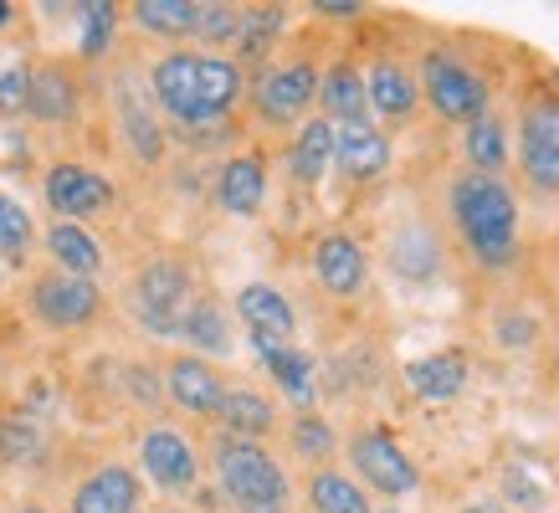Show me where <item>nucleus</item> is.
Returning a JSON list of instances; mask_svg holds the SVG:
<instances>
[{"label": "nucleus", "mask_w": 559, "mask_h": 513, "mask_svg": "<svg viewBox=\"0 0 559 513\" xmlns=\"http://www.w3.org/2000/svg\"><path fill=\"white\" fill-rule=\"evenodd\" d=\"M447 211L457 226L462 247L483 273H509L513 256H519V195L513 186L492 180V175H473L462 170L447 190Z\"/></svg>", "instance_id": "nucleus-1"}, {"label": "nucleus", "mask_w": 559, "mask_h": 513, "mask_svg": "<svg viewBox=\"0 0 559 513\" xmlns=\"http://www.w3.org/2000/svg\"><path fill=\"white\" fill-rule=\"evenodd\" d=\"M150 93L159 103V114L175 123H216L247 93L237 62L226 57H205V51H170L159 57L150 72Z\"/></svg>", "instance_id": "nucleus-2"}, {"label": "nucleus", "mask_w": 559, "mask_h": 513, "mask_svg": "<svg viewBox=\"0 0 559 513\" xmlns=\"http://www.w3.org/2000/svg\"><path fill=\"white\" fill-rule=\"evenodd\" d=\"M216 478L221 493L237 513H288L293 509V482L277 467L262 442H241V437H221L216 442Z\"/></svg>", "instance_id": "nucleus-3"}, {"label": "nucleus", "mask_w": 559, "mask_h": 513, "mask_svg": "<svg viewBox=\"0 0 559 513\" xmlns=\"http://www.w3.org/2000/svg\"><path fill=\"white\" fill-rule=\"evenodd\" d=\"M421 98L431 103V114L447 123H477L483 114H488L492 103V87L488 77L473 68V62H462V57H452V51H426L421 62Z\"/></svg>", "instance_id": "nucleus-4"}, {"label": "nucleus", "mask_w": 559, "mask_h": 513, "mask_svg": "<svg viewBox=\"0 0 559 513\" xmlns=\"http://www.w3.org/2000/svg\"><path fill=\"white\" fill-rule=\"evenodd\" d=\"M195 303V283H190V267L175 262V256H154L144 262L134 277V319L159 339H180V324H186V308Z\"/></svg>", "instance_id": "nucleus-5"}, {"label": "nucleus", "mask_w": 559, "mask_h": 513, "mask_svg": "<svg viewBox=\"0 0 559 513\" xmlns=\"http://www.w3.org/2000/svg\"><path fill=\"white\" fill-rule=\"evenodd\" d=\"M349 467H355V482L365 493L380 498H411L421 488V467L406 446L395 442L385 427H365L349 437Z\"/></svg>", "instance_id": "nucleus-6"}, {"label": "nucleus", "mask_w": 559, "mask_h": 513, "mask_svg": "<svg viewBox=\"0 0 559 513\" xmlns=\"http://www.w3.org/2000/svg\"><path fill=\"white\" fill-rule=\"evenodd\" d=\"M519 175L528 190L559 195V98L539 93L519 114Z\"/></svg>", "instance_id": "nucleus-7"}, {"label": "nucleus", "mask_w": 559, "mask_h": 513, "mask_svg": "<svg viewBox=\"0 0 559 513\" xmlns=\"http://www.w3.org/2000/svg\"><path fill=\"white\" fill-rule=\"evenodd\" d=\"M385 267L390 277H401L406 288H426L447 273V241L437 226L426 222H406L385 237Z\"/></svg>", "instance_id": "nucleus-8"}, {"label": "nucleus", "mask_w": 559, "mask_h": 513, "mask_svg": "<svg viewBox=\"0 0 559 513\" xmlns=\"http://www.w3.org/2000/svg\"><path fill=\"white\" fill-rule=\"evenodd\" d=\"M237 319L247 329L257 355H272V349H293V334H298V313L272 283H247L237 293Z\"/></svg>", "instance_id": "nucleus-9"}, {"label": "nucleus", "mask_w": 559, "mask_h": 513, "mask_svg": "<svg viewBox=\"0 0 559 513\" xmlns=\"http://www.w3.org/2000/svg\"><path fill=\"white\" fill-rule=\"evenodd\" d=\"M32 308L36 319L51 329H83L98 319L103 293L93 277H72V273H47L32 283Z\"/></svg>", "instance_id": "nucleus-10"}, {"label": "nucleus", "mask_w": 559, "mask_h": 513, "mask_svg": "<svg viewBox=\"0 0 559 513\" xmlns=\"http://www.w3.org/2000/svg\"><path fill=\"white\" fill-rule=\"evenodd\" d=\"M47 205L62 216V222L83 226L114 205V180L98 170H87V165H72V159L68 165H51L47 170Z\"/></svg>", "instance_id": "nucleus-11"}, {"label": "nucleus", "mask_w": 559, "mask_h": 513, "mask_svg": "<svg viewBox=\"0 0 559 513\" xmlns=\"http://www.w3.org/2000/svg\"><path fill=\"white\" fill-rule=\"evenodd\" d=\"M139 467H144V478H154L165 493H186L190 482L201 478L195 446H190L186 431H175V427L144 431V442H139Z\"/></svg>", "instance_id": "nucleus-12"}, {"label": "nucleus", "mask_w": 559, "mask_h": 513, "mask_svg": "<svg viewBox=\"0 0 559 513\" xmlns=\"http://www.w3.org/2000/svg\"><path fill=\"white\" fill-rule=\"evenodd\" d=\"M257 114L267 123H298L308 114V103L319 98V72L308 62H288V68L262 72V83L252 87Z\"/></svg>", "instance_id": "nucleus-13"}, {"label": "nucleus", "mask_w": 559, "mask_h": 513, "mask_svg": "<svg viewBox=\"0 0 559 513\" xmlns=\"http://www.w3.org/2000/svg\"><path fill=\"white\" fill-rule=\"evenodd\" d=\"M390 159H395V144L385 129H374V123H340L334 129V165L344 170V180L370 186L390 170Z\"/></svg>", "instance_id": "nucleus-14"}, {"label": "nucleus", "mask_w": 559, "mask_h": 513, "mask_svg": "<svg viewBox=\"0 0 559 513\" xmlns=\"http://www.w3.org/2000/svg\"><path fill=\"white\" fill-rule=\"evenodd\" d=\"M313 277H319L323 293L334 298H359L365 293V277H370V256L349 231H329L313 247Z\"/></svg>", "instance_id": "nucleus-15"}, {"label": "nucleus", "mask_w": 559, "mask_h": 513, "mask_svg": "<svg viewBox=\"0 0 559 513\" xmlns=\"http://www.w3.org/2000/svg\"><path fill=\"white\" fill-rule=\"evenodd\" d=\"M401 375H406V391L416 395V401H426V406H447V401H457V395L467 391L473 365H467L462 349H431V355L411 359Z\"/></svg>", "instance_id": "nucleus-16"}, {"label": "nucleus", "mask_w": 559, "mask_h": 513, "mask_svg": "<svg viewBox=\"0 0 559 513\" xmlns=\"http://www.w3.org/2000/svg\"><path fill=\"white\" fill-rule=\"evenodd\" d=\"M139 503H144V482L134 467H119V462L87 473L72 488V513H139Z\"/></svg>", "instance_id": "nucleus-17"}, {"label": "nucleus", "mask_w": 559, "mask_h": 513, "mask_svg": "<svg viewBox=\"0 0 559 513\" xmlns=\"http://www.w3.org/2000/svg\"><path fill=\"white\" fill-rule=\"evenodd\" d=\"M165 391H170V401L180 410H190V416H216L226 385H221V375L201 355H180V359H170V370H165Z\"/></svg>", "instance_id": "nucleus-18"}, {"label": "nucleus", "mask_w": 559, "mask_h": 513, "mask_svg": "<svg viewBox=\"0 0 559 513\" xmlns=\"http://www.w3.org/2000/svg\"><path fill=\"white\" fill-rule=\"evenodd\" d=\"M365 98H370V114H380V119L401 123L416 114V103H421V87H416V77H411L406 62H390V57H380L370 72H365Z\"/></svg>", "instance_id": "nucleus-19"}, {"label": "nucleus", "mask_w": 559, "mask_h": 513, "mask_svg": "<svg viewBox=\"0 0 559 513\" xmlns=\"http://www.w3.org/2000/svg\"><path fill=\"white\" fill-rule=\"evenodd\" d=\"M216 201L226 216H257L262 201H267V165L257 159V154H237V159H226L216 175Z\"/></svg>", "instance_id": "nucleus-20"}, {"label": "nucleus", "mask_w": 559, "mask_h": 513, "mask_svg": "<svg viewBox=\"0 0 559 513\" xmlns=\"http://www.w3.org/2000/svg\"><path fill=\"white\" fill-rule=\"evenodd\" d=\"M319 103H323V119L334 123H370V98H365V72H355L349 62L329 68L319 77Z\"/></svg>", "instance_id": "nucleus-21"}, {"label": "nucleus", "mask_w": 559, "mask_h": 513, "mask_svg": "<svg viewBox=\"0 0 559 513\" xmlns=\"http://www.w3.org/2000/svg\"><path fill=\"white\" fill-rule=\"evenodd\" d=\"M288 170H293V180H304V186H319L323 175L334 170V123L308 119L304 129H298V139H293V150H288Z\"/></svg>", "instance_id": "nucleus-22"}, {"label": "nucleus", "mask_w": 559, "mask_h": 513, "mask_svg": "<svg viewBox=\"0 0 559 513\" xmlns=\"http://www.w3.org/2000/svg\"><path fill=\"white\" fill-rule=\"evenodd\" d=\"M221 421H226V437H241V442H262L272 431V421H277V410H272V401L262 391H247V385H237V391L221 395Z\"/></svg>", "instance_id": "nucleus-23"}, {"label": "nucleus", "mask_w": 559, "mask_h": 513, "mask_svg": "<svg viewBox=\"0 0 559 513\" xmlns=\"http://www.w3.org/2000/svg\"><path fill=\"white\" fill-rule=\"evenodd\" d=\"M47 252L57 262V273H72V277H93L103 267V247L87 226H72V222H57L47 231Z\"/></svg>", "instance_id": "nucleus-24"}, {"label": "nucleus", "mask_w": 559, "mask_h": 513, "mask_svg": "<svg viewBox=\"0 0 559 513\" xmlns=\"http://www.w3.org/2000/svg\"><path fill=\"white\" fill-rule=\"evenodd\" d=\"M462 154H467V170L473 175H492L498 180V170H509V129H503V119L483 114L477 123H467L462 129Z\"/></svg>", "instance_id": "nucleus-25"}, {"label": "nucleus", "mask_w": 559, "mask_h": 513, "mask_svg": "<svg viewBox=\"0 0 559 513\" xmlns=\"http://www.w3.org/2000/svg\"><path fill=\"white\" fill-rule=\"evenodd\" d=\"M26 108H32L41 123L72 119V108H78V83H72V72L68 68H36L32 87H26Z\"/></svg>", "instance_id": "nucleus-26"}, {"label": "nucleus", "mask_w": 559, "mask_h": 513, "mask_svg": "<svg viewBox=\"0 0 559 513\" xmlns=\"http://www.w3.org/2000/svg\"><path fill=\"white\" fill-rule=\"evenodd\" d=\"M308 503H313V513H374L370 493L349 473H334V467L308 478Z\"/></svg>", "instance_id": "nucleus-27"}, {"label": "nucleus", "mask_w": 559, "mask_h": 513, "mask_svg": "<svg viewBox=\"0 0 559 513\" xmlns=\"http://www.w3.org/2000/svg\"><path fill=\"white\" fill-rule=\"evenodd\" d=\"M180 339L195 344L201 355H231V324H226V308H221L216 298H195V303L186 308Z\"/></svg>", "instance_id": "nucleus-28"}, {"label": "nucleus", "mask_w": 559, "mask_h": 513, "mask_svg": "<svg viewBox=\"0 0 559 513\" xmlns=\"http://www.w3.org/2000/svg\"><path fill=\"white\" fill-rule=\"evenodd\" d=\"M195 16L201 5L195 0H139L134 21L150 36H165V41H180V36H195Z\"/></svg>", "instance_id": "nucleus-29"}, {"label": "nucleus", "mask_w": 559, "mask_h": 513, "mask_svg": "<svg viewBox=\"0 0 559 513\" xmlns=\"http://www.w3.org/2000/svg\"><path fill=\"white\" fill-rule=\"evenodd\" d=\"M262 365H267V375L277 380V391L288 395L293 406H313V359L304 349H272V355H262Z\"/></svg>", "instance_id": "nucleus-30"}, {"label": "nucleus", "mask_w": 559, "mask_h": 513, "mask_svg": "<svg viewBox=\"0 0 559 513\" xmlns=\"http://www.w3.org/2000/svg\"><path fill=\"white\" fill-rule=\"evenodd\" d=\"M32 211L16 201V195H5L0 190V262H21V256L32 252Z\"/></svg>", "instance_id": "nucleus-31"}, {"label": "nucleus", "mask_w": 559, "mask_h": 513, "mask_svg": "<svg viewBox=\"0 0 559 513\" xmlns=\"http://www.w3.org/2000/svg\"><path fill=\"white\" fill-rule=\"evenodd\" d=\"M539 334H544V324L528 308H498V313H492V344L509 349V355H528V349L539 344Z\"/></svg>", "instance_id": "nucleus-32"}, {"label": "nucleus", "mask_w": 559, "mask_h": 513, "mask_svg": "<svg viewBox=\"0 0 559 513\" xmlns=\"http://www.w3.org/2000/svg\"><path fill=\"white\" fill-rule=\"evenodd\" d=\"M283 5H252L247 16H241L237 26V47L241 57H267L272 41H277V32H283Z\"/></svg>", "instance_id": "nucleus-33"}, {"label": "nucleus", "mask_w": 559, "mask_h": 513, "mask_svg": "<svg viewBox=\"0 0 559 513\" xmlns=\"http://www.w3.org/2000/svg\"><path fill=\"white\" fill-rule=\"evenodd\" d=\"M503 493H509V503H519V509H539V503H549V478H544L528 457H519L509 473H503Z\"/></svg>", "instance_id": "nucleus-34"}, {"label": "nucleus", "mask_w": 559, "mask_h": 513, "mask_svg": "<svg viewBox=\"0 0 559 513\" xmlns=\"http://www.w3.org/2000/svg\"><path fill=\"white\" fill-rule=\"evenodd\" d=\"M0 457L5 462L41 457V431H36L32 416H5V421H0Z\"/></svg>", "instance_id": "nucleus-35"}, {"label": "nucleus", "mask_w": 559, "mask_h": 513, "mask_svg": "<svg viewBox=\"0 0 559 513\" xmlns=\"http://www.w3.org/2000/svg\"><path fill=\"white\" fill-rule=\"evenodd\" d=\"M334 427L323 421V416H313V410H304L298 421H293V452L308 462H323V457H334Z\"/></svg>", "instance_id": "nucleus-36"}, {"label": "nucleus", "mask_w": 559, "mask_h": 513, "mask_svg": "<svg viewBox=\"0 0 559 513\" xmlns=\"http://www.w3.org/2000/svg\"><path fill=\"white\" fill-rule=\"evenodd\" d=\"M123 134H129V144H134L139 159H159L165 154V134H159V123L144 114V108H123Z\"/></svg>", "instance_id": "nucleus-37"}, {"label": "nucleus", "mask_w": 559, "mask_h": 513, "mask_svg": "<svg viewBox=\"0 0 559 513\" xmlns=\"http://www.w3.org/2000/svg\"><path fill=\"white\" fill-rule=\"evenodd\" d=\"M114 5H103V0H93V5H83V57H103L108 51V41H114Z\"/></svg>", "instance_id": "nucleus-38"}, {"label": "nucleus", "mask_w": 559, "mask_h": 513, "mask_svg": "<svg viewBox=\"0 0 559 513\" xmlns=\"http://www.w3.org/2000/svg\"><path fill=\"white\" fill-rule=\"evenodd\" d=\"M237 26H241V11L237 5H201V16H195V36L201 41H237Z\"/></svg>", "instance_id": "nucleus-39"}, {"label": "nucleus", "mask_w": 559, "mask_h": 513, "mask_svg": "<svg viewBox=\"0 0 559 513\" xmlns=\"http://www.w3.org/2000/svg\"><path fill=\"white\" fill-rule=\"evenodd\" d=\"M26 87H32V72L11 62V68H0V114H16L26 108Z\"/></svg>", "instance_id": "nucleus-40"}, {"label": "nucleus", "mask_w": 559, "mask_h": 513, "mask_svg": "<svg viewBox=\"0 0 559 513\" xmlns=\"http://www.w3.org/2000/svg\"><path fill=\"white\" fill-rule=\"evenodd\" d=\"M323 16H359V0H319Z\"/></svg>", "instance_id": "nucleus-41"}, {"label": "nucleus", "mask_w": 559, "mask_h": 513, "mask_svg": "<svg viewBox=\"0 0 559 513\" xmlns=\"http://www.w3.org/2000/svg\"><path fill=\"white\" fill-rule=\"evenodd\" d=\"M21 513H47V509H21Z\"/></svg>", "instance_id": "nucleus-42"}, {"label": "nucleus", "mask_w": 559, "mask_h": 513, "mask_svg": "<svg viewBox=\"0 0 559 513\" xmlns=\"http://www.w3.org/2000/svg\"><path fill=\"white\" fill-rule=\"evenodd\" d=\"M5 16H11V11H5V5H0V21H5Z\"/></svg>", "instance_id": "nucleus-43"}, {"label": "nucleus", "mask_w": 559, "mask_h": 513, "mask_svg": "<svg viewBox=\"0 0 559 513\" xmlns=\"http://www.w3.org/2000/svg\"><path fill=\"white\" fill-rule=\"evenodd\" d=\"M159 513H180V509H159Z\"/></svg>", "instance_id": "nucleus-44"}, {"label": "nucleus", "mask_w": 559, "mask_h": 513, "mask_svg": "<svg viewBox=\"0 0 559 513\" xmlns=\"http://www.w3.org/2000/svg\"><path fill=\"white\" fill-rule=\"evenodd\" d=\"M385 513H401V509H385Z\"/></svg>", "instance_id": "nucleus-45"}]
</instances>
